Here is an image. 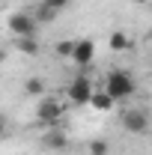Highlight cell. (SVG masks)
<instances>
[{"instance_id":"cell-1","label":"cell","mask_w":152,"mask_h":155,"mask_svg":"<svg viewBox=\"0 0 152 155\" xmlns=\"http://www.w3.org/2000/svg\"><path fill=\"white\" fill-rule=\"evenodd\" d=\"M104 93L114 98V101H125L137 93V78L128 72V69H114L107 81H104Z\"/></svg>"},{"instance_id":"cell-2","label":"cell","mask_w":152,"mask_h":155,"mask_svg":"<svg viewBox=\"0 0 152 155\" xmlns=\"http://www.w3.org/2000/svg\"><path fill=\"white\" fill-rule=\"evenodd\" d=\"M36 116L39 122L48 128V125H60V119H63V101L57 96H42L36 98Z\"/></svg>"},{"instance_id":"cell-3","label":"cell","mask_w":152,"mask_h":155,"mask_svg":"<svg viewBox=\"0 0 152 155\" xmlns=\"http://www.w3.org/2000/svg\"><path fill=\"white\" fill-rule=\"evenodd\" d=\"M119 122H122V128H125L128 134H149L152 131V116L146 114L143 107H128Z\"/></svg>"},{"instance_id":"cell-4","label":"cell","mask_w":152,"mask_h":155,"mask_svg":"<svg viewBox=\"0 0 152 155\" xmlns=\"http://www.w3.org/2000/svg\"><path fill=\"white\" fill-rule=\"evenodd\" d=\"M6 27H9V33L15 39H27V36H36L39 33V24L30 12H12L9 21H6Z\"/></svg>"},{"instance_id":"cell-5","label":"cell","mask_w":152,"mask_h":155,"mask_svg":"<svg viewBox=\"0 0 152 155\" xmlns=\"http://www.w3.org/2000/svg\"><path fill=\"white\" fill-rule=\"evenodd\" d=\"M66 96L72 104H90V96H93V81L87 75H75L66 87Z\"/></svg>"},{"instance_id":"cell-6","label":"cell","mask_w":152,"mask_h":155,"mask_svg":"<svg viewBox=\"0 0 152 155\" xmlns=\"http://www.w3.org/2000/svg\"><path fill=\"white\" fill-rule=\"evenodd\" d=\"M66 146H69V134H66L60 125H48L45 134H42V149H48V152H63Z\"/></svg>"},{"instance_id":"cell-7","label":"cell","mask_w":152,"mask_h":155,"mask_svg":"<svg viewBox=\"0 0 152 155\" xmlns=\"http://www.w3.org/2000/svg\"><path fill=\"white\" fill-rule=\"evenodd\" d=\"M93 57H95V42H93V39H78L69 60L75 63L78 69H87V66L93 63Z\"/></svg>"},{"instance_id":"cell-8","label":"cell","mask_w":152,"mask_h":155,"mask_svg":"<svg viewBox=\"0 0 152 155\" xmlns=\"http://www.w3.org/2000/svg\"><path fill=\"white\" fill-rule=\"evenodd\" d=\"M15 48H18V54H27V57H36L39 51H42V45H39V36L15 39Z\"/></svg>"},{"instance_id":"cell-9","label":"cell","mask_w":152,"mask_h":155,"mask_svg":"<svg viewBox=\"0 0 152 155\" xmlns=\"http://www.w3.org/2000/svg\"><path fill=\"white\" fill-rule=\"evenodd\" d=\"M114 104H116V101L107 96L104 90H93V96H90V107H95V110H111Z\"/></svg>"},{"instance_id":"cell-10","label":"cell","mask_w":152,"mask_h":155,"mask_svg":"<svg viewBox=\"0 0 152 155\" xmlns=\"http://www.w3.org/2000/svg\"><path fill=\"white\" fill-rule=\"evenodd\" d=\"M24 93L33 96V98H42L45 96V78H39V75L27 78V81H24Z\"/></svg>"},{"instance_id":"cell-11","label":"cell","mask_w":152,"mask_h":155,"mask_svg":"<svg viewBox=\"0 0 152 155\" xmlns=\"http://www.w3.org/2000/svg\"><path fill=\"white\" fill-rule=\"evenodd\" d=\"M30 15L36 18V24H54V21L60 18V15L54 12V9H48V6H42V3H36V9H33Z\"/></svg>"},{"instance_id":"cell-12","label":"cell","mask_w":152,"mask_h":155,"mask_svg":"<svg viewBox=\"0 0 152 155\" xmlns=\"http://www.w3.org/2000/svg\"><path fill=\"white\" fill-rule=\"evenodd\" d=\"M125 48H128L125 30H114V33H111V51H125Z\"/></svg>"},{"instance_id":"cell-13","label":"cell","mask_w":152,"mask_h":155,"mask_svg":"<svg viewBox=\"0 0 152 155\" xmlns=\"http://www.w3.org/2000/svg\"><path fill=\"white\" fill-rule=\"evenodd\" d=\"M90 155H111V143H107V140H101V137L90 140Z\"/></svg>"},{"instance_id":"cell-14","label":"cell","mask_w":152,"mask_h":155,"mask_svg":"<svg viewBox=\"0 0 152 155\" xmlns=\"http://www.w3.org/2000/svg\"><path fill=\"white\" fill-rule=\"evenodd\" d=\"M39 3H42V6H48V9H54V12H66V9H69V6H72V0H39Z\"/></svg>"},{"instance_id":"cell-15","label":"cell","mask_w":152,"mask_h":155,"mask_svg":"<svg viewBox=\"0 0 152 155\" xmlns=\"http://www.w3.org/2000/svg\"><path fill=\"white\" fill-rule=\"evenodd\" d=\"M72 48H75V42L72 39H63L54 45V51H57V57H72Z\"/></svg>"},{"instance_id":"cell-16","label":"cell","mask_w":152,"mask_h":155,"mask_svg":"<svg viewBox=\"0 0 152 155\" xmlns=\"http://www.w3.org/2000/svg\"><path fill=\"white\" fill-rule=\"evenodd\" d=\"M6 125H9V122H6V116L0 114V140H3V137H6Z\"/></svg>"},{"instance_id":"cell-17","label":"cell","mask_w":152,"mask_h":155,"mask_svg":"<svg viewBox=\"0 0 152 155\" xmlns=\"http://www.w3.org/2000/svg\"><path fill=\"white\" fill-rule=\"evenodd\" d=\"M131 3H137V6H143V3H149V0H131Z\"/></svg>"}]
</instances>
